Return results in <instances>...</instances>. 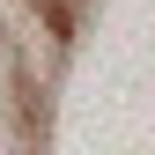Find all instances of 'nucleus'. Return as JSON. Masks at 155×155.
Instances as JSON below:
<instances>
[{
    "label": "nucleus",
    "instance_id": "f257e3e1",
    "mask_svg": "<svg viewBox=\"0 0 155 155\" xmlns=\"http://www.w3.org/2000/svg\"><path fill=\"white\" fill-rule=\"evenodd\" d=\"M0 155H8V140H0Z\"/></svg>",
    "mask_w": 155,
    "mask_h": 155
}]
</instances>
